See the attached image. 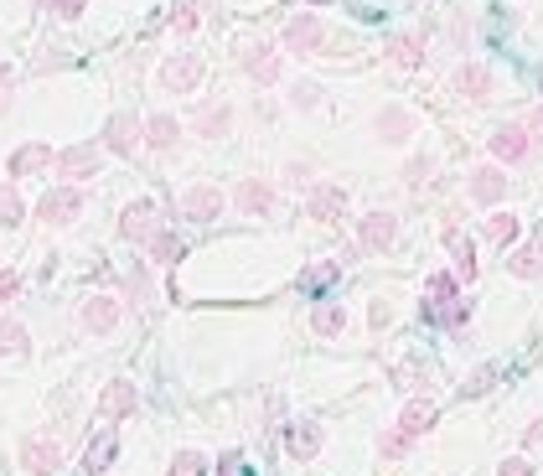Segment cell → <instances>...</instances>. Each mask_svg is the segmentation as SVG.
I'll list each match as a JSON object with an SVG mask.
<instances>
[{"mask_svg": "<svg viewBox=\"0 0 543 476\" xmlns=\"http://www.w3.org/2000/svg\"><path fill=\"white\" fill-rule=\"evenodd\" d=\"M316 6H321V0H316Z\"/></svg>", "mask_w": 543, "mask_h": 476, "instance_id": "obj_50", "label": "cell"}, {"mask_svg": "<svg viewBox=\"0 0 543 476\" xmlns=\"http://www.w3.org/2000/svg\"><path fill=\"white\" fill-rule=\"evenodd\" d=\"M57 466H63V445H57L52 435H32L21 445V471L26 476H52Z\"/></svg>", "mask_w": 543, "mask_h": 476, "instance_id": "obj_4", "label": "cell"}, {"mask_svg": "<svg viewBox=\"0 0 543 476\" xmlns=\"http://www.w3.org/2000/svg\"><path fill=\"white\" fill-rule=\"evenodd\" d=\"M145 244H150V259H156V264H166V270H171V264L181 259V238H176V233H166V228H156V233L145 238Z\"/></svg>", "mask_w": 543, "mask_h": 476, "instance_id": "obj_28", "label": "cell"}, {"mask_svg": "<svg viewBox=\"0 0 543 476\" xmlns=\"http://www.w3.org/2000/svg\"><path fill=\"white\" fill-rule=\"evenodd\" d=\"M507 270L518 275V280H538V275H543V244H523V249H512Z\"/></svg>", "mask_w": 543, "mask_h": 476, "instance_id": "obj_26", "label": "cell"}, {"mask_svg": "<svg viewBox=\"0 0 543 476\" xmlns=\"http://www.w3.org/2000/svg\"><path fill=\"white\" fill-rule=\"evenodd\" d=\"M0 357H26V326L21 321H0Z\"/></svg>", "mask_w": 543, "mask_h": 476, "instance_id": "obj_29", "label": "cell"}, {"mask_svg": "<svg viewBox=\"0 0 543 476\" xmlns=\"http://www.w3.org/2000/svg\"><path fill=\"white\" fill-rule=\"evenodd\" d=\"M445 244H450V254H456V275H461V285H471V280H476V254H471V244L461 238V228H445Z\"/></svg>", "mask_w": 543, "mask_h": 476, "instance_id": "obj_27", "label": "cell"}, {"mask_svg": "<svg viewBox=\"0 0 543 476\" xmlns=\"http://www.w3.org/2000/svg\"><path fill=\"white\" fill-rule=\"evenodd\" d=\"M481 233H487L492 244H502V249H507L512 238H518V218H512V213H492V218H487V228H481Z\"/></svg>", "mask_w": 543, "mask_h": 476, "instance_id": "obj_32", "label": "cell"}, {"mask_svg": "<svg viewBox=\"0 0 543 476\" xmlns=\"http://www.w3.org/2000/svg\"><path fill=\"white\" fill-rule=\"evenodd\" d=\"M435 301H456V290H461V275H450V270H440V275H430V285H425Z\"/></svg>", "mask_w": 543, "mask_h": 476, "instance_id": "obj_35", "label": "cell"}, {"mask_svg": "<svg viewBox=\"0 0 543 476\" xmlns=\"http://www.w3.org/2000/svg\"><path fill=\"white\" fill-rule=\"evenodd\" d=\"M430 171H435V156H414V161L404 166V182H409V187H425Z\"/></svg>", "mask_w": 543, "mask_h": 476, "instance_id": "obj_37", "label": "cell"}, {"mask_svg": "<svg viewBox=\"0 0 543 476\" xmlns=\"http://www.w3.org/2000/svg\"><path fill=\"white\" fill-rule=\"evenodd\" d=\"M218 476H249V466H244V456H238V451H228V456L218 461Z\"/></svg>", "mask_w": 543, "mask_h": 476, "instance_id": "obj_41", "label": "cell"}, {"mask_svg": "<svg viewBox=\"0 0 543 476\" xmlns=\"http://www.w3.org/2000/svg\"><path fill=\"white\" fill-rule=\"evenodd\" d=\"M373 135H378L383 145H404V140L414 135V114H409V109H399V104L378 109V119H373Z\"/></svg>", "mask_w": 543, "mask_h": 476, "instance_id": "obj_14", "label": "cell"}, {"mask_svg": "<svg viewBox=\"0 0 543 476\" xmlns=\"http://www.w3.org/2000/svg\"><path fill=\"white\" fill-rule=\"evenodd\" d=\"M161 223H156V207L150 202H130L125 213H119V238H130V244H140V238H150Z\"/></svg>", "mask_w": 543, "mask_h": 476, "instance_id": "obj_16", "label": "cell"}, {"mask_svg": "<svg viewBox=\"0 0 543 476\" xmlns=\"http://www.w3.org/2000/svg\"><path fill=\"white\" fill-rule=\"evenodd\" d=\"M135 404H140V389H135V383H125V378L109 383L104 399H99V409L109 414V420H125V414H135Z\"/></svg>", "mask_w": 543, "mask_h": 476, "instance_id": "obj_20", "label": "cell"}, {"mask_svg": "<svg viewBox=\"0 0 543 476\" xmlns=\"http://www.w3.org/2000/svg\"><path fill=\"white\" fill-rule=\"evenodd\" d=\"M78 213H83V192H78V187H57V192H47V197L37 202V218L52 223V228L73 223Z\"/></svg>", "mask_w": 543, "mask_h": 476, "instance_id": "obj_7", "label": "cell"}, {"mask_svg": "<svg viewBox=\"0 0 543 476\" xmlns=\"http://www.w3.org/2000/svg\"><path fill=\"white\" fill-rule=\"evenodd\" d=\"M57 171L68 176V182H83V176L99 171V145H68L63 156H57Z\"/></svg>", "mask_w": 543, "mask_h": 476, "instance_id": "obj_17", "label": "cell"}, {"mask_svg": "<svg viewBox=\"0 0 543 476\" xmlns=\"http://www.w3.org/2000/svg\"><path fill=\"white\" fill-rule=\"evenodd\" d=\"M285 52L290 57H316L321 52V42H326V26H321V16H311V11H300V16H290L285 21Z\"/></svg>", "mask_w": 543, "mask_h": 476, "instance_id": "obj_1", "label": "cell"}, {"mask_svg": "<svg viewBox=\"0 0 543 476\" xmlns=\"http://www.w3.org/2000/svg\"><path fill=\"white\" fill-rule=\"evenodd\" d=\"M176 135H181L176 114H150V119H145V145H156V151H171Z\"/></svg>", "mask_w": 543, "mask_h": 476, "instance_id": "obj_25", "label": "cell"}, {"mask_svg": "<svg viewBox=\"0 0 543 476\" xmlns=\"http://www.w3.org/2000/svg\"><path fill=\"white\" fill-rule=\"evenodd\" d=\"M233 202H238V213H244V218H264L269 207H275V187L259 182V176H244L238 192H233Z\"/></svg>", "mask_w": 543, "mask_h": 476, "instance_id": "obj_13", "label": "cell"}, {"mask_svg": "<svg viewBox=\"0 0 543 476\" xmlns=\"http://www.w3.org/2000/svg\"><path fill=\"white\" fill-rule=\"evenodd\" d=\"M394 238H399V218H394V213H368V218L357 223V244L373 249V254H383Z\"/></svg>", "mask_w": 543, "mask_h": 476, "instance_id": "obj_11", "label": "cell"}, {"mask_svg": "<svg viewBox=\"0 0 543 476\" xmlns=\"http://www.w3.org/2000/svg\"><path fill=\"white\" fill-rule=\"evenodd\" d=\"M388 63H394V68H404V73L425 68V37H419V32H409V37H394V42H388Z\"/></svg>", "mask_w": 543, "mask_h": 476, "instance_id": "obj_19", "label": "cell"}, {"mask_svg": "<svg viewBox=\"0 0 543 476\" xmlns=\"http://www.w3.org/2000/svg\"><path fill=\"white\" fill-rule=\"evenodd\" d=\"M497 476H533V466H528V456H507L497 466Z\"/></svg>", "mask_w": 543, "mask_h": 476, "instance_id": "obj_42", "label": "cell"}, {"mask_svg": "<svg viewBox=\"0 0 543 476\" xmlns=\"http://www.w3.org/2000/svg\"><path fill=\"white\" fill-rule=\"evenodd\" d=\"M114 451H119V435H114V430H99L94 440H88V451H83V471H88V476H99V471H109Z\"/></svg>", "mask_w": 543, "mask_h": 476, "instance_id": "obj_22", "label": "cell"}, {"mask_svg": "<svg viewBox=\"0 0 543 476\" xmlns=\"http://www.w3.org/2000/svg\"><path fill=\"white\" fill-rule=\"evenodd\" d=\"M523 440H528V445H538V440H543V420H533V430H528Z\"/></svg>", "mask_w": 543, "mask_h": 476, "instance_id": "obj_46", "label": "cell"}, {"mask_svg": "<svg viewBox=\"0 0 543 476\" xmlns=\"http://www.w3.org/2000/svg\"><path fill=\"white\" fill-rule=\"evenodd\" d=\"M213 466H207V456H197V451H181L176 461H171V471L166 476H207Z\"/></svg>", "mask_w": 543, "mask_h": 476, "instance_id": "obj_34", "label": "cell"}, {"mask_svg": "<svg viewBox=\"0 0 543 476\" xmlns=\"http://www.w3.org/2000/svg\"><path fill=\"white\" fill-rule=\"evenodd\" d=\"M321 445H326V430H321L316 420H300V425L285 430V451H290V461H311Z\"/></svg>", "mask_w": 543, "mask_h": 476, "instance_id": "obj_15", "label": "cell"}, {"mask_svg": "<svg viewBox=\"0 0 543 476\" xmlns=\"http://www.w3.org/2000/svg\"><path fill=\"white\" fill-rule=\"evenodd\" d=\"M528 151H533L528 125H497V130H492V161L518 166V161H528Z\"/></svg>", "mask_w": 543, "mask_h": 476, "instance_id": "obj_5", "label": "cell"}, {"mask_svg": "<svg viewBox=\"0 0 543 476\" xmlns=\"http://www.w3.org/2000/svg\"><path fill=\"white\" fill-rule=\"evenodd\" d=\"M192 125H197V135L218 140V135H228V130H233V109H228V104H197Z\"/></svg>", "mask_w": 543, "mask_h": 476, "instance_id": "obj_21", "label": "cell"}, {"mask_svg": "<svg viewBox=\"0 0 543 476\" xmlns=\"http://www.w3.org/2000/svg\"><path fill=\"white\" fill-rule=\"evenodd\" d=\"M181 213H187L192 223H213L223 213V192L213 182H197V187H187V197H181Z\"/></svg>", "mask_w": 543, "mask_h": 476, "instance_id": "obj_10", "label": "cell"}, {"mask_svg": "<svg viewBox=\"0 0 543 476\" xmlns=\"http://www.w3.org/2000/svg\"><path fill=\"white\" fill-rule=\"evenodd\" d=\"M290 104H295V109H316V104H321V88H316V83H295V88H290Z\"/></svg>", "mask_w": 543, "mask_h": 476, "instance_id": "obj_39", "label": "cell"}, {"mask_svg": "<svg viewBox=\"0 0 543 476\" xmlns=\"http://www.w3.org/2000/svg\"><path fill=\"white\" fill-rule=\"evenodd\" d=\"M47 166H57V156L47 151L42 140H32V145H21V151L11 156V176H37V171H47Z\"/></svg>", "mask_w": 543, "mask_h": 476, "instance_id": "obj_23", "label": "cell"}, {"mask_svg": "<svg viewBox=\"0 0 543 476\" xmlns=\"http://www.w3.org/2000/svg\"><path fill=\"white\" fill-rule=\"evenodd\" d=\"M311 326H316V337H342V326H347V311H342V306H316Z\"/></svg>", "mask_w": 543, "mask_h": 476, "instance_id": "obj_30", "label": "cell"}, {"mask_svg": "<svg viewBox=\"0 0 543 476\" xmlns=\"http://www.w3.org/2000/svg\"><path fill=\"white\" fill-rule=\"evenodd\" d=\"M0 88H11V68L6 63H0Z\"/></svg>", "mask_w": 543, "mask_h": 476, "instance_id": "obj_47", "label": "cell"}, {"mask_svg": "<svg viewBox=\"0 0 543 476\" xmlns=\"http://www.w3.org/2000/svg\"><path fill=\"white\" fill-rule=\"evenodd\" d=\"M456 94L481 104V99H492V68H481V63H461L456 68Z\"/></svg>", "mask_w": 543, "mask_h": 476, "instance_id": "obj_18", "label": "cell"}, {"mask_svg": "<svg viewBox=\"0 0 543 476\" xmlns=\"http://www.w3.org/2000/svg\"><path fill=\"white\" fill-rule=\"evenodd\" d=\"M238 68H244L259 88H275L280 73H285V57H280V47H269V42H249L244 57H238Z\"/></svg>", "mask_w": 543, "mask_h": 476, "instance_id": "obj_3", "label": "cell"}, {"mask_svg": "<svg viewBox=\"0 0 543 476\" xmlns=\"http://www.w3.org/2000/svg\"><path fill=\"white\" fill-rule=\"evenodd\" d=\"M409 445H414V440H409L404 430H388V435L378 440V451H383L388 461H394V456H404V451H409Z\"/></svg>", "mask_w": 543, "mask_h": 476, "instance_id": "obj_38", "label": "cell"}, {"mask_svg": "<svg viewBox=\"0 0 543 476\" xmlns=\"http://www.w3.org/2000/svg\"><path fill=\"white\" fill-rule=\"evenodd\" d=\"M430 425H435V404H430V399H409L404 414H399V430H404L409 440H419Z\"/></svg>", "mask_w": 543, "mask_h": 476, "instance_id": "obj_24", "label": "cell"}, {"mask_svg": "<svg viewBox=\"0 0 543 476\" xmlns=\"http://www.w3.org/2000/svg\"><path fill=\"white\" fill-rule=\"evenodd\" d=\"M37 6H47V0H37Z\"/></svg>", "mask_w": 543, "mask_h": 476, "instance_id": "obj_49", "label": "cell"}, {"mask_svg": "<svg viewBox=\"0 0 543 476\" xmlns=\"http://www.w3.org/2000/svg\"><path fill=\"white\" fill-rule=\"evenodd\" d=\"M528 135H533V140H538V145H543V104H538V109H533V114H528Z\"/></svg>", "mask_w": 543, "mask_h": 476, "instance_id": "obj_45", "label": "cell"}, {"mask_svg": "<svg viewBox=\"0 0 543 476\" xmlns=\"http://www.w3.org/2000/svg\"><path fill=\"white\" fill-rule=\"evenodd\" d=\"M11 109V94H6V88H0V114H6Z\"/></svg>", "mask_w": 543, "mask_h": 476, "instance_id": "obj_48", "label": "cell"}, {"mask_svg": "<svg viewBox=\"0 0 543 476\" xmlns=\"http://www.w3.org/2000/svg\"><path fill=\"white\" fill-rule=\"evenodd\" d=\"M466 192H471V202H481V207H497V202L507 197L502 161H497V166H476V171H471V182H466Z\"/></svg>", "mask_w": 543, "mask_h": 476, "instance_id": "obj_9", "label": "cell"}, {"mask_svg": "<svg viewBox=\"0 0 543 476\" xmlns=\"http://www.w3.org/2000/svg\"><path fill=\"white\" fill-rule=\"evenodd\" d=\"M130 290H135V301H140V306L150 301V275L140 270V264H135V270H130Z\"/></svg>", "mask_w": 543, "mask_h": 476, "instance_id": "obj_40", "label": "cell"}, {"mask_svg": "<svg viewBox=\"0 0 543 476\" xmlns=\"http://www.w3.org/2000/svg\"><path fill=\"white\" fill-rule=\"evenodd\" d=\"M16 290H21V275L16 270H0V301H16Z\"/></svg>", "mask_w": 543, "mask_h": 476, "instance_id": "obj_43", "label": "cell"}, {"mask_svg": "<svg viewBox=\"0 0 543 476\" xmlns=\"http://www.w3.org/2000/svg\"><path fill=\"white\" fill-rule=\"evenodd\" d=\"M119 316H125V306H119L114 295H88V301L78 306V321H83V332H94V337L114 332V326H119Z\"/></svg>", "mask_w": 543, "mask_h": 476, "instance_id": "obj_6", "label": "cell"}, {"mask_svg": "<svg viewBox=\"0 0 543 476\" xmlns=\"http://www.w3.org/2000/svg\"><path fill=\"white\" fill-rule=\"evenodd\" d=\"M88 11V0H57V16H63V21H78Z\"/></svg>", "mask_w": 543, "mask_h": 476, "instance_id": "obj_44", "label": "cell"}, {"mask_svg": "<svg viewBox=\"0 0 543 476\" xmlns=\"http://www.w3.org/2000/svg\"><path fill=\"white\" fill-rule=\"evenodd\" d=\"M306 213H311L316 223H337V218L347 213V187H337V182H316L311 197H306Z\"/></svg>", "mask_w": 543, "mask_h": 476, "instance_id": "obj_8", "label": "cell"}, {"mask_svg": "<svg viewBox=\"0 0 543 476\" xmlns=\"http://www.w3.org/2000/svg\"><path fill=\"white\" fill-rule=\"evenodd\" d=\"M337 275H342L337 264H331V259H321V264H311V270L300 275V285H306V290H316V285H331V280H337Z\"/></svg>", "mask_w": 543, "mask_h": 476, "instance_id": "obj_36", "label": "cell"}, {"mask_svg": "<svg viewBox=\"0 0 543 476\" xmlns=\"http://www.w3.org/2000/svg\"><path fill=\"white\" fill-rule=\"evenodd\" d=\"M26 218V207H21V197H16V187L6 182V187H0V228H16Z\"/></svg>", "mask_w": 543, "mask_h": 476, "instance_id": "obj_33", "label": "cell"}, {"mask_svg": "<svg viewBox=\"0 0 543 476\" xmlns=\"http://www.w3.org/2000/svg\"><path fill=\"white\" fill-rule=\"evenodd\" d=\"M202 73H207V63L197 52H176V57H166V63H161L156 78H161L166 94H192V88L202 83Z\"/></svg>", "mask_w": 543, "mask_h": 476, "instance_id": "obj_2", "label": "cell"}, {"mask_svg": "<svg viewBox=\"0 0 543 476\" xmlns=\"http://www.w3.org/2000/svg\"><path fill=\"white\" fill-rule=\"evenodd\" d=\"M202 21V0H176L171 6V32H197Z\"/></svg>", "mask_w": 543, "mask_h": 476, "instance_id": "obj_31", "label": "cell"}, {"mask_svg": "<svg viewBox=\"0 0 543 476\" xmlns=\"http://www.w3.org/2000/svg\"><path fill=\"white\" fill-rule=\"evenodd\" d=\"M140 130H145V125H140L135 114H114V119H109V130H104V145H109L114 156H135V151H140V140H145Z\"/></svg>", "mask_w": 543, "mask_h": 476, "instance_id": "obj_12", "label": "cell"}]
</instances>
